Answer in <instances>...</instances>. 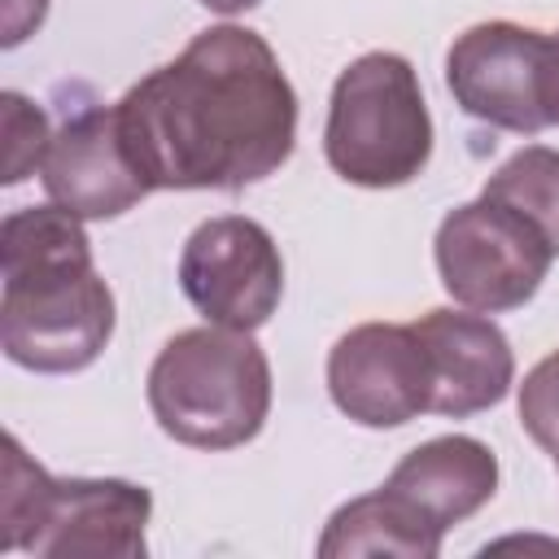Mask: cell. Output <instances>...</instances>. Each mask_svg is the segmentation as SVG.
<instances>
[{"label":"cell","mask_w":559,"mask_h":559,"mask_svg":"<svg viewBox=\"0 0 559 559\" xmlns=\"http://www.w3.org/2000/svg\"><path fill=\"white\" fill-rule=\"evenodd\" d=\"M140 179L175 192H236L275 175L297 144V92L249 26H210L114 105Z\"/></svg>","instance_id":"1"},{"label":"cell","mask_w":559,"mask_h":559,"mask_svg":"<svg viewBox=\"0 0 559 559\" xmlns=\"http://www.w3.org/2000/svg\"><path fill=\"white\" fill-rule=\"evenodd\" d=\"M0 345L44 376L83 371L114 336V293L92 266L83 218L66 205L13 210L0 227Z\"/></svg>","instance_id":"2"},{"label":"cell","mask_w":559,"mask_h":559,"mask_svg":"<svg viewBox=\"0 0 559 559\" xmlns=\"http://www.w3.org/2000/svg\"><path fill=\"white\" fill-rule=\"evenodd\" d=\"M153 493L114 476H48L13 432L0 441V550L39 559H140Z\"/></svg>","instance_id":"3"},{"label":"cell","mask_w":559,"mask_h":559,"mask_svg":"<svg viewBox=\"0 0 559 559\" xmlns=\"http://www.w3.org/2000/svg\"><path fill=\"white\" fill-rule=\"evenodd\" d=\"M148 411L179 445H245L271 415V362L240 328L205 323L175 332L148 367Z\"/></svg>","instance_id":"4"},{"label":"cell","mask_w":559,"mask_h":559,"mask_svg":"<svg viewBox=\"0 0 559 559\" xmlns=\"http://www.w3.org/2000/svg\"><path fill=\"white\" fill-rule=\"evenodd\" d=\"M323 153L358 188H402L428 166L432 118L406 57L362 52L336 74Z\"/></svg>","instance_id":"5"},{"label":"cell","mask_w":559,"mask_h":559,"mask_svg":"<svg viewBox=\"0 0 559 559\" xmlns=\"http://www.w3.org/2000/svg\"><path fill=\"white\" fill-rule=\"evenodd\" d=\"M432 253L445 293L459 306L485 314L524 306L555 262L546 236L528 218L489 197L450 210L437 227Z\"/></svg>","instance_id":"6"},{"label":"cell","mask_w":559,"mask_h":559,"mask_svg":"<svg viewBox=\"0 0 559 559\" xmlns=\"http://www.w3.org/2000/svg\"><path fill=\"white\" fill-rule=\"evenodd\" d=\"M445 83L463 114L537 135L550 122V35L520 22H476L445 52Z\"/></svg>","instance_id":"7"},{"label":"cell","mask_w":559,"mask_h":559,"mask_svg":"<svg viewBox=\"0 0 559 559\" xmlns=\"http://www.w3.org/2000/svg\"><path fill=\"white\" fill-rule=\"evenodd\" d=\"M179 288L205 323L253 332L284 297V258L271 231L245 214L205 218L179 253Z\"/></svg>","instance_id":"8"},{"label":"cell","mask_w":559,"mask_h":559,"mask_svg":"<svg viewBox=\"0 0 559 559\" xmlns=\"http://www.w3.org/2000/svg\"><path fill=\"white\" fill-rule=\"evenodd\" d=\"M328 393L362 428H397L432 406L428 354L411 323H358L328 354Z\"/></svg>","instance_id":"9"},{"label":"cell","mask_w":559,"mask_h":559,"mask_svg":"<svg viewBox=\"0 0 559 559\" xmlns=\"http://www.w3.org/2000/svg\"><path fill=\"white\" fill-rule=\"evenodd\" d=\"M39 179L48 197L79 218H118L153 192L122 148L114 105H92L66 118L61 131H52Z\"/></svg>","instance_id":"10"},{"label":"cell","mask_w":559,"mask_h":559,"mask_svg":"<svg viewBox=\"0 0 559 559\" xmlns=\"http://www.w3.org/2000/svg\"><path fill=\"white\" fill-rule=\"evenodd\" d=\"M411 328H415V336L428 354V371H432V406L428 411L463 419V415L489 411L507 397V389L515 380V358L493 319L437 306V310L419 314Z\"/></svg>","instance_id":"11"},{"label":"cell","mask_w":559,"mask_h":559,"mask_svg":"<svg viewBox=\"0 0 559 559\" xmlns=\"http://www.w3.org/2000/svg\"><path fill=\"white\" fill-rule=\"evenodd\" d=\"M384 489H393L402 502H411L437 533L463 524L476 515L493 489H498V459L485 441L450 432L415 445L402 454V463L389 472Z\"/></svg>","instance_id":"12"},{"label":"cell","mask_w":559,"mask_h":559,"mask_svg":"<svg viewBox=\"0 0 559 559\" xmlns=\"http://www.w3.org/2000/svg\"><path fill=\"white\" fill-rule=\"evenodd\" d=\"M441 537L411 502H402L393 489L362 493L332 511L319 555L323 559H354V555H402V559H432L441 550Z\"/></svg>","instance_id":"13"},{"label":"cell","mask_w":559,"mask_h":559,"mask_svg":"<svg viewBox=\"0 0 559 559\" xmlns=\"http://www.w3.org/2000/svg\"><path fill=\"white\" fill-rule=\"evenodd\" d=\"M489 201H502L507 210H515L520 218H528L546 245L559 258V148L546 144H528L515 157H507L489 179L485 192Z\"/></svg>","instance_id":"14"},{"label":"cell","mask_w":559,"mask_h":559,"mask_svg":"<svg viewBox=\"0 0 559 559\" xmlns=\"http://www.w3.org/2000/svg\"><path fill=\"white\" fill-rule=\"evenodd\" d=\"M0 127H4V183H22L31 170L44 166V153L52 144L48 118L39 105H31L22 92L0 96Z\"/></svg>","instance_id":"15"},{"label":"cell","mask_w":559,"mask_h":559,"mask_svg":"<svg viewBox=\"0 0 559 559\" xmlns=\"http://www.w3.org/2000/svg\"><path fill=\"white\" fill-rule=\"evenodd\" d=\"M520 424L546 450L559 454V349L546 354L520 384Z\"/></svg>","instance_id":"16"},{"label":"cell","mask_w":559,"mask_h":559,"mask_svg":"<svg viewBox=\"0 0 559 559\" xmlns=\"http://www.w3.org/2000/svg\"><path fill=\"white\" fill-rule=\"evenodd\" d=\"M48 17V0H0V44L17 48Z\"/></svg>","instance_id":"17"},{"label":"cell","mask_w":559,"mask_h":559,"mask_svg":"<svg viewBox=\"0 0 559 559\" xmlns=\"http://www.w3.org/2000/svg\"><path fill=\"white\" fill-rule=\"evenodd\" d=\"M550 122H559V31L550 35Z\"/></svg>","instance_id":"18"},{"label":"cell","mask_w":559,"mask_h":559,"mask_svg":"<svg viewBox=\"0 0 559 559\" xmlns=\"http://www.w3.org/2000/svg\"><path fill=\"white\" fill-rule=\"evenodd\" d=\"M205 9H214V13H245V9H253V4H262V0H201Z\"/></svg>","instance_id":"19"},{"label":"cell","mask_w":559,"mask_h":559,"mask_svg":"<svg viewBox=\"0 0 559 559\" xmlns=\"http://www.w3.org/2000/svg\"><path fill=\"white\" fill-rule=\"evenodd\" d=\"M555 459H559V454H555Z\"/></svg>","instance_id":"20"}]
</instances>
